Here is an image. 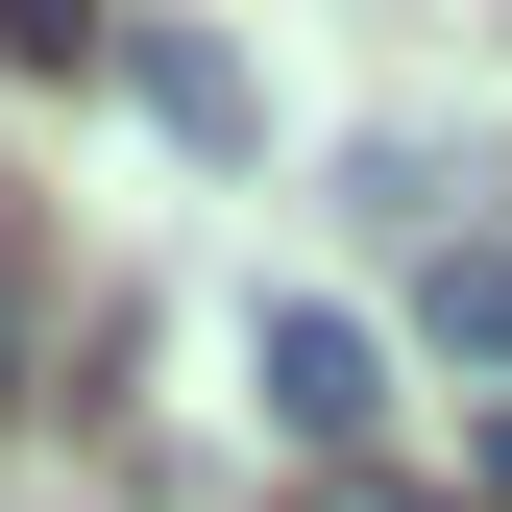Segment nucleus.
I'll list each match as a JSON object with an SVG mask.
<instances>
[{"instance_id":"f257e3e1","label":"nucleus","mask_w":512,"mask_h":512,"mask_svg":"<svg viewBox=\"0 0 512 512\" xmlns=\"http://www.w3.org/2000/svg\"><path fill=\"white\" fill-rule=\"evenodd\" d=\"M269 415L317 439V488H342V439H366V415H391V366H366V317H317V293L269 317Z\"/></svg>"},{"instance_id":"f03ea898","label":"nucleus","mask_w":512,"mask_h":512,"mask_svg":"<svg viewBox=\"0 0 512 512\" xmlns=\"http://www.w3.org/2000/svg\"><path fill=\"white\" fill-rule=\"evenodd\" d=\"M122 98H147V122H171V147H244V74H220V49H196V25H147V49H122Z\"/></svg>"},{"instance_id":"7ed1b4c3","label":"nucleus","mask_w":512,"mask_h":512,"mask_svg":"<svg viewBox=\"0 0 512 512\" xmlns=\"http://www.w3.org/2000/svg\"><path fill=\"white\" fill-rule=\"evenodd\" d=\"M439 366H512V244H439Z\"/></svg>"},{"instance_id":"20e7f679","label":"nucleus","mask_w":512,"mask_h":512,"mask_svg":"<svg viewBox=\"0 0 512 512\" xmlns=\"http://www.w3.org/2000/svg\"><path fill=\"white\" fill-rule=\"evenodd\" d=\"M293 512H464V488H391V464H342V488H293Z\"/></svg>"},{"instance_id":"39448f33","label":"nucleus","mask_w":512,"mask_h":512,"mask_svg":"<svg viewBox=\"0 0 512 512\" xmlns=\"http://www.w3.org/2000/svg\"><path fill=\"white\" fill-rule=\"evenodd\" d=\"M0 391H25V220H0Z\"/></svg>"},{"instance_id":"423d86ee","label":"nucleus","mask_w":512,"mask_h":512,"mask_svg":"<svg viewBox=\"0 0 512 512\" xmlns=\"http://www.w3.org/2000/svg\"><path fill=\"white\" fill-rule=\"evenodd\" d=\"M488 512H512V415H488Z\"/></svg>"}]
</instances>
